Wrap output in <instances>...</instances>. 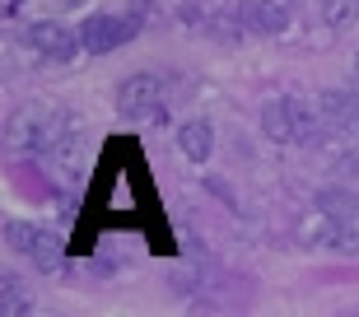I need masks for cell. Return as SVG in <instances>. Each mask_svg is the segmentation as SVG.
Returning <instances> with one entry per match:
<instances>
[{"label":"cell","instance_id":"11","mask_svg":"<svg viewBox=\"0 0 359 317\" xmlns=\"http://www.w3.org/2000/svg\"><path fill=\"white\" fill-rule=\"evenodd\" d=\"M318 210H327L332 220L355 224V220H359V196L346 191V187H327V191H318Z\"/></svg>","mask_w":359,"mask_h":317},{"label":"cell","instance_id":"1","mask_svg":"<svg viewBox=\"0 0 359 317\" xmlns=\"http://www.w3.org/2000/svg\"><path fill=\"white\" fill-rule=\"evenodd\" d=\"M318 126H327L318 103H308L304 93H280L271 103H262V131L276 145H313Z\"/></svg>","mask_w":359,"mask_h":317},{"label":"cell","instance_id":"13","mask_svg":"<svg viewBox=\"0 0 359 317\" xmlns=\"http://www.w3.org/2000/svg\"><path fill=\"white\" fill-rule=\"evenodd\" d=\"M0 308H5V317H19V313H28V294H24V285L5 271L0 276Z\"/></svg>","mask_w":359,"mask_h":317},{"label":"cell","instance_id":"7","mask_svg":"<svg viewBox=\"0 0 359 317\" xmlns=\"http://www.w3.org/2000/svg\"><path fill=\"white\" fill-rule=\"evenodd\" d=\"M28 47L42 56H52V61H75V52H80L84 42L80 33H70L66 24H56V19H38V24L28 28Z\"/></svg>","mask_w":359,"mask_h":317},{"label":"cell","instance_id":"2","mask_svg":"<svg viewBox=\"0 0 359 317\" xmlns=\"http://www.w3.org/2000/svg\"><path fill=\"white\" fill-rule=\"evenodd\" d=\"M14 154H47V145L56 140V112L47 103H24L5 126Z\"/></svg>","mask_w":359,"mask_h":317},{"label":"cell","instance_id":"3","mask_svg":"<svg viewBox=\"0 0 359 317\" xmlns=\"http://www.w3.org/2000/svg\"><path fill=\"white\" fill-rule=\"evenodd\" d=\"M47 168L61 187H80L84 168H89V135L80 126H66V131H56V140L47 145Z\"/></svg>","mask_w":359,"mask_h":317},{"label":"cell","instance_id":"6","mask_svg":"<svg viewBox=\"0 0 359 317\" xmlns=\"http://www.w3.org/2000/svg\"><path fill=\"white\" fill-rule=\"evenodd\" d=\"M5 243H10L19 257H28L38 271H56V266H61V248H56V238L47 234V229L28 224V220H10V224H5Z\"/></svg>","mask_w":359,"mask_h":317},{"label":"cell","instance_id":"12","mask_svg":"<svg viewBox=\"0 0 359 317\" xmlns=\"http://www.w3.org/2000/svg\"><path fill=\"white\" fill-rule=\"evenodd\" d=\"M322 24L336 28V33H346V28L359 24V0H322Z\"/></svg>","mask_w":359,"mask_h":317},{"label":"cell","instance_id":"10","mask_svg":"<svg viewBox=\"0 0 359 317\" xmlns=\"http://www.w3.org/2000/svg\"><path fill=\"white\" fill-rule=\"evenodd\" d=\"M177 145H182V154L191 158V163H205V158L215 154V121L210 117H191L177 126Z\"/></svg>","mask_w":359,"mask_h":317},{"label":"cell","instance_id":"9","mask_svg":"<svg viewBox=\"0 0 359 317\" xmlns=\"http://www.w3.org/2000/svg\"><path fill=\"white\" fill-rule=\"evenodd\" d=\"M318 112L336 131H359V93H350V89H322Z\"/></svg>","mask_w":359,"mask_h":317},{"label":"cell","instance_id":"14","mask_svg":"<svg viewBox=\"0 0 359 317\" xmlns=\"http://www.w3.org/2000/svg\"><path fill=\"white\" fill-rule=\"evenodd\" d=\"M355 79H359V56H355Z\"/></svg>","mask_w":359,"mask_h":317},{"label":"cell","instance_id":"4","mask_svg":"<svg viewBox=\"0 0 359 317\" xmlns=\"http://www.w3.org/2000/svg\"><path fill=\"white\" fill-rule=\"evenodd\" d=\"M140 33V19L135 14H89L80 24V42L89 56H107L117 52V47H126V42Z\"/></svg>","mask_w":359,"mask_h":317},{"label":"cell","instance_id":"8","mask_svg":"<svg viewBox=\"0 0 359 317\" xmlns=\"http://www.w3.org/2000/svg\"><path fill=\"white\" fill-rule=\"evenodd\" d=\"M243 28H252L262 38H280L290 28V5L285 0H243Z\"/></svg>","mask_w":359,"mask_h":317},{"label":"cell","instance_id":"5","mask_svg":"<svg viewBox=\"0 0 359 317\" xmlns=\"http://www.w3.org/2000/svg\"><path fill=\"white\" fill-rule=\"evenodd\" d=\"M117 112L126 121H154L163 117V79L159 75H131L117 84Z\"/></svg>","mask_w":359,"mask_h":317}]
</instances>
